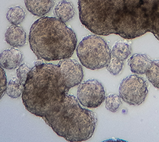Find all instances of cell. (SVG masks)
Instances as JSON below:
<instances>
[{
  "label": "cell",
  "mask_w": 159,
  "mask_h": 142,
  "mask_svg": "<svg viewBox=\"0 0 159 142\" xmlns=\"http://www.w3.org/2000/svg\"><path fill=\"white\" fill-rule=\"evenodd\" d=\"M31 49L38 59L57 61L70 58L76 48L74 30L57 17H42L36 20L30 30Z\"/></svg>",
  "instance_id": "cell-3"
},
{
  "label": "cell",
  "mask_w": 159,
  "mask_h": 142,
  "mask_svg": "<svg viewBox=\"0 0 159 142\" xmlns=\"http://www.w3.org/2000/svg\"><path fill=\"white\" fill-rule=\"evenodd\" d=\"M83 77V68L76 60H61L57 65L39 61L31 68L22 94L26 110L70 142L90 139L98 123L96 114L69 94Z\"/></svg>",
  "instance_id": "cell-1"
},
{
  "label": "cell",
  "mask_w": 159,
  "mask_h": 142,
  "mask_svg": "<svg viewBox=\"0 0 159 142\" xmlns=\"http://www.w3.org/2000/svg\"><path fill=\"white\" fill-rule=\"evenodd\" d=\"M7 79L5 71L0 66V100L4 96L7 86Z\"/></svg>",
  "instance_id": "cell-18"
},
{
  "label": "cell",
  "mask_w": 159,
  "mask_h": 142,
  "mask_svg": "<svg viewBox=\"0 0 159 142\" xmlns=\"http://www.w3.org/2000/svg\"><path fill=\"white\" fill-rule=\"evenodd\" d=\"M121 97L119 95L111 94L105 98V107L108 111L115 113L122 105Z\"/></svg>",
  "instance_id": "cell-16"
},
{
  "label": "cell",
  "mask_w": 159,
  "mask_h": 142,
  "mask_svg": "<svg viewBox=\"0 0 159 142\" xmlns=\"http://www.w3.org/2000/svg\"><path fill=\"white\" fill-rule=\"evenodd\" d=\"M54 14L62 22H68L75 16L73 3L67 0H61L54 7Z\"/></svg>",
  "instance_id": "cell-12"
},
{
  "label": "cell",
  "mask_w": 159,
  "mask_h": 142,
  "mask_svg": "<svg viewBox=\"0 0 159 142\" xmlns=\"http://www.w3.org/2000/svg\"><path fill=\"white\" fill-rule=\"evenodd\" d=\"M31 70L30 66L26 63H22L17 69V77L20 83L24 86L25 83L27 80L28 74Z\"/></svg>",
  "instance_id": "cell-17"
},
{
  "label": "cell",
  "mask_w": 159,
  "mask_h": 142,
  "mask_svg": "<svg viewBox=\"0 0 159 142\" xmlns=\"http://www.w3.org/2000/svg\"><path fill=\"white\" fill-rule=\"evenodd\" d=\"M106 98L102 84L97 80L91 79L80 83L77 89V99L80 104L87 108H97Z\"/></svg>",
  "instance_id": "cell-6"
},
{
  "label": "cell",
  "mask_w": 159,
  "mask_h": 142,
  "mask_svg": "<svg viewBox=\"0 0 159 142\" xmlns=\"http://www.w3.org/2000/svg\"><path fill=\"white\" fill-rule=\"evenodd\" d=\"M146 76L149 82L155 88L159 90V60L152 61Z\"/></svg>",
  "instance_id": "cell-15"
},
{
  "label": "cell",
  "mask_w": 159,
  "mask_h": 142,
  "mask_svg": "<svg viewBox=\"0 0 159 142\" xmlns=\"http://www.w3.org/2000/svg\"><path fill=\"white\" fill-rule=\"evenodd\" d=\"M79 18L98 35L131 40L148 32L159 41V0H78Z\"/></svg>",
  "instance_id": "cell-2"
},
{
  "label": "cell",
  "mask_w": 159,
  "mask_h": 142,
  "mask_svg": "<svg viewBox=\"0 0 159 142\" xmlns=\"http://www.w3.org/2000/svg\"><path fill=\"white\" fill-rule=\"evenodd\" d=\"M24 85L20 83L17 77H12L7 83V94L13 99L19 98L23 93Z\"/></svg>",
  "instance_id": "cell-13"
},
{
  "label": "cell",
  "mask_w": 159,
  "mask_h": 142,
  "mask_svg": "<svg viewBox=\"0 0 159 142\" xmlns=\"http://www.w3.org/2000/svg\"><path fill=\"white\" fill-rule=\"evenodd\" d=\"M25 17V12L20 6L11 7L8 8L6 17L8 21L12 24L18 25L20 24Z\"/></svg>",
  "instance_id": "cell-14"
},
{
  "label": "cell",
  "mask_w": 159,
  "mask_h": 142,
  "mask_svg": "<svg viewBox=\"0 0 159 142\" xmlns=\"http://www.w3.org/2000/svg\"><path fill=\"white\" fill-rule=\"evenodd\" d=\"M148 88V83L143 77L133 74L122 80L119 85L118 94L129 105L139 106L147 98Z\"/></svg>",
  "instance_id": "cell-5"
},
{
  "label": "cell",
  "mask_w": 159,
  "mask_h": 142,
  "mask_svg": "<svg viewBox=\"0 0 159 142\" xmlns=\"http://www.w3.org/2000/svg\"><path fill=\"white\" fill-rule=\"evenodd\" d=\"M5 39L6 42L12 47H22L26 44L27 36L25 30L21 27L13 24L7 30Z\"/></svg>",
  "instance_id": "cell-9"
},
{
  "label": "cell",
  "mask_w": 159,
  "mask_h": 142,
  "mask_svg": "<svg viewBox=\"0 0 159 142\" xmlns=\"http://www.w3.org/2000/svg\"><path fill=\"white\" fill-rule=\"evenodd\" d=\"M27 10L34 16L43 17L54 6V0H24Z\"/></svg>",
  "instance_id": "cell-11"
},
{
  "label": "cell",
  "mask_w": 159,
  "mask_h": 142,
  "mask_svg": "<svg viewBox=\"0 0 159 142\" xmlns=\"http://www.w3.org/2000/svg\"><path fill=\"white\" fill-rule=\"evenodd\" d=\"M152 61L147 55L136 53L129 58L127 64L132 72L143 75L147 72Z\"/></svg>",
  "instance_id": "cell-10"
},
{
  "label": "cell",
  "mask_w": 159,
  "mask_h": 142,
  "mask_svg": "<svg viewBox=\"0 0 159 142\" xmlns=\"http://www.w3.org/2000/svg\"><path fill=\"white\" fill-rule=\"evenodd\" d=\"M111 49L107 42L98 35H90L83 38L76 47V55L82 63L90 70L107 67Z\"/></svg>",
  "instance_id": "cell-4"
},
{
  "label": "cell",
  "mask_w": 159,
  "mask_h": 142,
  "mask_svg": "<svg viewBox=\"0 0 159 142\" xmlns=\"http://www.w3.org/2000/svg\"><path fill=\"white\" fill-rule=\"evenodd\" d=\"M132 52L131 46L127 42L120 40L115 42L111 50L110 58L107 66V70L112 75L120 74L124 66V61Z\"/></svg>",
  "instance_id": "cell-7"
},
{
  "label": "cell",
  "mask_w": 159,
  "mask_h": 142,
  "mask_svg": "<svg viewBox=\"0 0 159 142\" xmlns=\"http://www.w3.org/2000/svg\"><path fill=\"white\" fill-rule=\"evenodd\" d=\"M22 60V53L16 48L7 49L0 53V66L7 70L17 68Z\"/></svg>",
  "instance_id": "cell-8"
}]
</instances>
